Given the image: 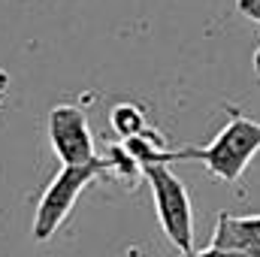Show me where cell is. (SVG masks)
Wrapping results in <instances>:
<instances>
[{
  "label": "cell",
  "mask_w": 260,
  "mask_h": 257,
  "mask_svg": "<svg viewBox=\"0 0 260 257\" xmlns=\"http://www.w3.org/2000/svg\"><path fill=\"white\" fill-rule=\"evenodd\" d=\"M106 173H112L109 157H94V160H88V164L61 167L58 176L49 182V188L43 191L40 203H37L34 227H30L34 239H37V242H49V239L64 227V221L70 218V212L76 209L82 191H85L94 179H100V176H106Z\"/></svg>",
  "instance_id": "1"
},
{
  "label": "cell",
  "mask_w": 260,
  "mask_h": 257,
  "mask_svg": "<svg viewBox=\"0 0 260 257\" xmlns=\"http://www.w3.org/2000/svg\"><path fill=\"white\" fill-rule=\"evenodd\" d=\"M142 179L151 188L154 212H157L164 236L182 254H191L194 251V206H191L185 182L170 170V164H145Z\"/></svg>",
  "instance_id": "2"
},
{
  "label": "cell",
  "mask_w": 260,
  "mask_h": 257,
  "mask_svg": "<svg viewBox=\"0 0 260 257\" xmlns=\"http://www.w3.org/2000/svg\"><path fill=\"white\" fill-rule=\"evenodd\" d=\"M49 142L55 157L61 160V167H73V164H88L97 157L94 148V133L88 127V115L82 106H55L49 112Z\"/></svg>",
  "instance_id": "3"
},
{
  "label": "cell",
  "mask_w": 260,
  "mask_h": 257,
  "mask_svg": "<svg viewBox=\"0 0 260 257\" xmlns=\"http://www.w3.org/2000/svg\"><path fill=\"white\" fill-rule=\"evenodd\" d=\"M209 245L260 257V215H242L239 218V215L221 212L215 221V233H212Z\"/></svg>",
  "instance_id": "4"
},
{
  "label": "cell",
  "mask_w": 260,
  "mask_h": 257,
  "mask_svg": "<svg viewBox=\"0 0 260 257\" xmlns=\"http://www.w3.org/2000/svg\"><path fill=\"white\" fill-rule=\"evenodd\" d=\"M109 124H112V130H115L121 139H130V136H154V133H160V130L148 127V121H145V115H142V109H139L136 103H118V106H112Z\"/></svg>",
  "instance_id": "5"
},
{
  "label": "cell",
  "mask_w": 260,
  "mask_h": 257,
  "mask_svg": "<svg viewBox=\"0 0 260 257\" xmlns=\"http://www.w3.org/2000/svg\"><path fill=\"white\" fill-rule=\"evenodd\" d=\"M182 257H254V254H245V251H230V248H215V245H206L203 251H191V254H182Z\"/></svg>",
  "instance_id": "6"
},
{
  "label": "cell",
  "mask_w": 260,
  "mask_h": 257,
  "mask_svg": "<svg viewBox=\"0 0 260 257\" xmlns=\"http://www.w3.org/2000/svg\"><path fill=\"white\" fill-rule=\"evenodd\" d=\"M236 9H239V15H245L248 21L260 24V0H236Z\"/></svg>",
  "instance_id": "7"
},
{
  "label": "cell",
  "mask_w": 260,
  "mask_h": 257,
  "mask_svg": "<svg viewBox=\"0 0 260 257\" xmlns=\"http://www.w3.org/2000/svg\"><path fill=\"white\" fill-rule=\"evenodd\" d=\"M254 73H257V79H260V49L254 52Z\"/></svg>",
  "instance_id": "8"
}]
</instances>
